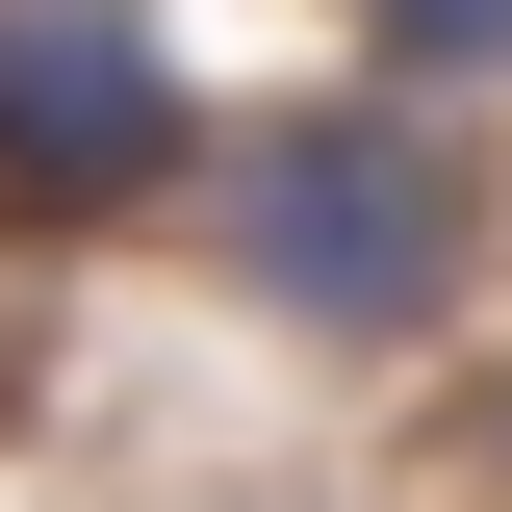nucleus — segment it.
Listing matches in <instances>:
<instances>
[{
  "mask_svg": "<svg viewBox=\"0 0 512 512\" xmlns=\"http://www.w3.org/2000/svg\"><path fill=\"white\" fill-rule=\"evenodd\" d=\"M461 256H487V180H461L436 128H256V154H231V282L282 333H333V359L436 333Z\"/></svg>",
  "mask_w": 512,
  "mask_h": 512,
  "instance_id": "1",
  "label": "nucleus"
},
{
  "mask_svg": "<svg viewBox=\"0 0 512 512\" xmlns=\"http://www.w3.org/2000/svg\"><path fill=\"white\" fill-rule=\"evenodd\" d=\"M205 154L154 0H0V205H154Z\"/></svg>",
  "mask_w": 512,
  "mask_h": 512,
  "instance_id": "2",
  "label": "nucleus"
},
{
  "mask_svg": "<svg viewBox=\"0 0 512 512\" xmlns=\"http://www.w3.org/2000/svg\"><path fill=\"white\" fill-rule=\"evenodd\" d=\"M384 77H512V0H359Z\"/></svg>",
  "mask_w": 512,
  "mask_h": 512,
  "instance_id": "3",
  "label": "nucleus"
}]
</instances>
